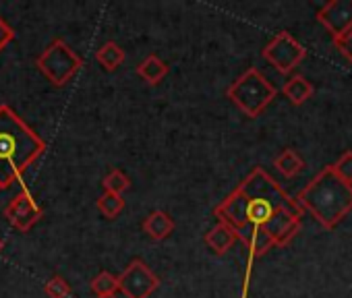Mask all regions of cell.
<instances>
[{"label": "cell", "instance_id": "1", "mask_svg": "<svg viewBox=\"0 0 352 298\" xmlns=\"http://www.w3.org/2000/svg\"><path fill=\"white\" fill-rule=\"evenodd\" d=\"M284 209H300V205L261 166H257L214 209V216L239 232L249 226L265 228Z\"/></svg>", "mask_w": 352, "mask_h": 298}, {"label": "cell", "instance_id": "2", "mask_svg": "<svg viewBox=\"0 0 352 298\" xmlns=\"http://www.w3.org/2000/svg\"><path fill=\"white\" fill-rule=\"evenodd\" d=\"M44 152L46 141L9 104H0V191L11 189Z\"/></svg>", "mask_w": 352, "mask_h": 298}, {"label": "cell", "instance_id": "3", "mask_svg": "<svg viewBox=\"0 0 352 298\" xmlns=\"http://www.w3.org/2000/svg\"><path fill=\"white\" fill-rule=\"evenodd\" d=\"M296 203L323 228L333 230L352 211V185L344 183L331 166H325L298 193Z\"/></svg>", "mask_w": 352, "mask_h": 298}, {"label": "cell", "instance_id": "4", "mask_svg": "<svg viewBox=\"0 0 352 298\" xmlns=\"http://www.w3.org/2000/svg\"><path fill=\"white\" fill-rule=\"evenodd\" d=\"M226 95L245 116L257 118L276 100L278 89L267 81L261 71L251 67L226 89Z\"/></svg>", "mask_w": 352, "mask_h": 298}, {"label": "cell", "instance_id": "5", "mask_svg": "<svg viewBox=\"0 0 352 298\" xmlns=\"http://www.w3.org/2000/svg\"><path fill=\"white\" fill-rule=\"evenodd\" d=\"M36 67L54 87H65L81 71L83 60L63 38H56L36 58Z\"/></svg>", "mask_w": 352, "mask_h": 298}, {"label": "cell", "instance_id": "6", "mask_svg": "<svg viewBox=\"0 0 352 298\" xmlns=\"http://www.w3.org/2000/svg\"><path fill=\"white\" fill-rule=\"evenodd\" d=\"M261 54H263V58L272 67H276V71L288 75V73H292L300 65V60L305 58L307 50L302 48V44L292 34L280 32V34H276L272 38V42L263 48Z\"/></svg>", "mask_w": 352, "mask_h": 298}, {"label": "cell", "instance_id": "7", "mask_svg": "<svg viewBox=\"0 0 352 298\" xmlns=\"http://www.w3.org/2000/svg\"><path fill=\"white\" fill-rule=\"evenodd\" d=\"M157 288L160 277L141 259H133L118 275V290L126 298H149Z\"/></svg>", "mask_w": 352, "mask_h": 298}, {"label": "cell", "instance_id": "8", "mask_svg": "<svg viewBox=\"0 0 352 298\" xmlns=\"http://www.w3.org/2000/svg\"><path fill=\"white\" fill-rule=\"evenodd\" d=\"M44 211L32 197L28 189H23L7 207H5V218L11 222V226L19 232H30L40 220Z\"/></svg>", "mask_w": 352, "mask_h": 298}, {"label": "cell", "instance_id": "9", "mask_svg": "<svg viewBox=\"0 0 352 298\" xmlns=\"http://www.w3.org/2000/svg\"><path fill=\"white\" fill-rule=\"evenodd\" d=\"M321 25L333 36H342L352 30V0H333L319 11Z\"/></svg>", "mask_w": 352, "mask_h": 298}, {"label": "cell", "instance_id": "10", "mask_svg": "<svg viewBox=\"0 0 352 298\" xmlns=\"http://www.w3.org/2000/svg\"><path fill=\"white\" fill-rule=\"evenodd\" d=\"M236 240H239V232H236L232 226L224 224V222H218V224L206 234V244H208L216 255H226V253L234 247Z\"/></svg>", "mask_w": 352, "mask_h": 298}, {"label": "cell", "instance_id": "11", "mask_svg": "<svg viewBox=\"0 0 352 298\" xmlns=\"http://www.w3.org/2000/svg\"><path fill=\"white\" fill-rule=\"evenodd\" d=\"M143 232L151 238V240H164L174 232V220L162 211V209H153L145 220H143Z\"/></svg>", "mask_w": 352, "mask_h": 298}, {"label": "cell", "instance_id": "12", "mask_svg": "<svg viewBox=\"0 0 352 298\" xmlns=\"http://www.w3.org/2000/svg\"><path fill=\"white\" fill-rule=\"evenodd\" d=\"M137 75L147 83V85H157L166 75H168V65L157 56L149 54L137 65Z\"/></svg>", "mask_w": 352, "mask_h": 298}, {"label": "cell", "instance_id": "13", "mask_svg": "<svg viewBox=\"0 0 352 298\" xmlns=\"http://www.w3.org/2000/svg\"><path fill=\"white\" fill-rule=\"evenodd\" d=\"M282 93L290 100V104L300 106L305 104L311 95H313V85L302 77V75H294L292 79H288L282 87Z\"/></svg>", "mask_w": 352, "mask_h": 298}, {"label": "cell", "instance_id": "14", "mask_svg": "<svg viewBox=\"0 0 352 298\" xmlns=\"http://www.w3.org/2000/svg\"><path fill=\"white\" fill-rule=\"evenodd\" d=\"M124 58H126V54H124V50L116 44V42H106L100 50H96V60L100 62V67L104 69V71H108V73H112V71H116L122 62H124Z\"/></svg>", "mask_w": 352, "mask_h": 298}, {"label": "cell", "instance_id": "15", "mask_svg": "<svg viewBox=\"0 0 352 298\" xmlns=\"http://www.w3.org/2000/svg\"><path fill=\"white\" fill-rule=\"evenodd\" d=\"M274 166L278 168L280 174H284L286 179H292V176H296L298 172H302L305 162H302V158L294 152V149L286 147V149H282V154L276 156Z\"/></svg>", "mask_w": 352, "mask_h": 298}, {"label": "cell", "instance_id": "16", "mask_svg": "<svg viewBox=\"0 0 352 298\" xmlns=\"http://www.w3.org/2000/svg\"><path fill=\"white\" fill-rule=\"evenodd\" d=\"M124 205H126V203H124L122 195H112V193H102V195L98 197V201H96L98 211H100L106 220L118 218V216L122 214Z\"/></svg>", "mask_w": 352, "mask_h": 298}, {"label": "cell", "instance_id": "17", "mask_svg": "<svg viewBox=\"0 0 352 298\" xmlns=\"http://www.w3.org/2000/svg\"><path fill=\"white\" fill-rule=\"evenodd\" d=\"M102 185H104V193L122 195L124 191H129L131 181H129V176H126L122 170L114 168V170H110V172L106 174V179L102 181Z\"/></svg>", "mask_w": 352, "mask_h": 298}, {"label": "cell", "instance_id": "18", "mask_svg": "<svg viewBox=\"0 0 352 298\" xmlns=\"http://www.w3.org/2000/svg\"><path fill=\"white\" fill-rule=\"evenodd\" d=\"M91 290L96 296H108V294H116L118 290V277L112 275L110 271H102L91 279Z\"/></svg>", "mask_w": 352, "mask_h": 298}, {"label": "cell", "instance_id": "19", "mask_svg": "<svg viewBox=\"0 0 352 298\" xmlns=\"http://www.w3.org/2000/svg\"><path fill=\"white\" fill-rule=\"evenodd\" d=\"M44 292H46L48 298H67L71 294V286H69V282L63 275H52L46 282Z\"/></svg>", "mask_w": 352, "mask_h": 298}, {"label": "cell", "instance_id": "20", "mask_svg": "<svg viewBox=\"0 0 352 298\" xmlns=\"http://www.w3.org/2000/svg\"><path fill=\"white\" fill-rule=\"evenodd\" d=\"M331 168L344 183L352 185V152H346Z\"/></svg>", "mask_w": 352, "mask_h": 298}, {"label": "cell", "instance_id": "21", "mask_svg": "<svg viewBox=\"0 0 352 298\" xmlns=\"http://www.w3.org/2000/svg\"><path fill=\"white\" fill-rule=\"evenodd\" d=\"M333 44H336L338 52H340L342 56H346V58L352 62V30H348L346 34L333 38Z\"/></svg>", "mask_w": 352, "mask_h": 298}, {"label": "cell", "instance_id": "22", "mask_svg": "<svg viewBox=\"0 0 352 298\" xmlns=\"http://www.w3.org/2000/svg\"><path fill=\"white\" fill-rule=\"evenodd\" d=\"M11 42H15V30L0 17V52H3Z\"/></svg>", "mask_w": 352, "mask_h": 298}, {"label": "cell", "instance_id": "23", "mask_svg": "<svg viewBox=\"0 0 352 298\" xmlns=\"http://www.w3.org/2000/svg\"><path fill=\"white\" fill-rule=\"evenodd\" d=\"M98 298H118L116 294H108V296H98Z\"/></svg>", "mask_w": 352, "mask_h": 298}, {"label": "cell", "instance_id": "24", "mask_svg": "<svg viewBox=\"0 0 352 298\" xmlns=\"http://www.w3.org/2000/svg\"><path fill=\"white\" fill-rule=\"evenodd\" d=\"M3 247H5V242H3V238H0V251H3Z\"/></svg>", "mask_w": 352, "mask_h": 298}]
</instances>
